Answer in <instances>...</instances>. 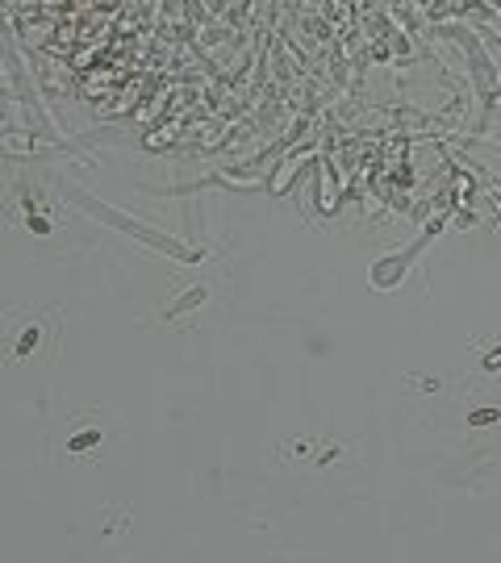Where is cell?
<instances>
[{"instance_id":"cell-1","label":"cell","mask_w":501,"mask_h":563,"mask_svg":"<svg viewBox=\"0 0 501 563\" xmlns=\"http://www.w3.org/2000/svg\"><path fill=\"white\" fill-rule=\"evenodd\" d=\"M92 447H100V430L92 426V430H84V434H71L67 438V455H88Z\"/></svg>"},{"instance_id":"cell-2","label":"cell","mask_w":501,"mask_h":563,"mask_svg":"<svg viewBox=\"0 0 501 563\" xmlns=\"http://www.w3.org/2000/svg\"><path fill=\"white\" fill-rule=\"evenodd\" d=\"M205 297H209V288H200V284H197V288H188V293H184V297L176 300V305H167V317H180V313L197 309V305H200Z\"/></svg>"},{"instance_id":"cell-4","label":"cell","mask_w":501,"mask_h":563,"mask_svg":"<svg viewBox=\"0 0 501 563\" xmlns=\"http://www.w3.org/2000/svg\"><path fill=\"white\" fill-rule=\"evenodd\" d=\"M485 367H489V371H493V367H501V342L493 346V355H485Z\"/></svg>"},{"instance_id":"cell-3","label":"cell","mask_w":501,"mask_h":563,"mask_svg":"<svg viewBox=\"0 0 501 563\" xmlns=\"http://www.w3.org/2000/svg\"><path fill=\"white\" fill-rule=\"evenodd\" d=\"M501 413L497 409H476V413H472V426H489V422H497Z\"/></svg>"}]
</instances>
